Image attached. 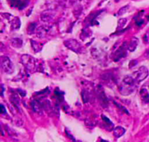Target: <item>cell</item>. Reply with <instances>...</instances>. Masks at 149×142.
<instances>
[{"instance_id": "7", "label": "cell", "mask_w": 149, "mask_h": 142, "mask_svg": "<svg viewBox=\"0 0 149 142\" xmlns=\"http://www.w3.org/2000/svg\"><path fill=\"white\" fill-rule=\"evenodd\" d=\"M55 16V12L52 9H49V10L44 11L42 12L40 15V19L43 23H49L54 19Z\"/></svg>"}, {"instance_id": "20", "label": "cell", "mask_w": 149, "mask_h": 142, "mask_svg": "<svg viewBox=\"0 0 149 142\" xmlns=\"http://www.w3.org/2000/svg\"><path fill=\"white\" fill-rule=\"evenodd\" d=\"M127 21V18H121V19H119V21H118L117 30H122V29L124 28V27H125V25H126Z\"/></svg>"}, {"instance_id": "25", "label": "cell", "mask_w": 149, "mask_h": 142, "mask_svg": "<svg viewBox=\"0 0 149 142\" xmlns=\"http://www.w3.org/2000/svg\"><path fill=\"white\" fill-rule=\"evenodd\" d=\"M1 114L6 113V108L4 107V105H3V104H1Z\"/></svg>"}, {"instance_id": "13", "label": "cell", "mask_w": 149, "mask_h": 142, "mask_svg": "<svg viewBox=\"0 0 149 142\" xmlns=\"http://www.w3.org/2000/svg\"><path fill=\"white\" fill-rule=\"evenodd\" d=\"M125 132H126L125 128H124L122 126H117V127H115L113 128V136L115 138L118 139V138H120L121 136H123Z\"/></svg>"}, {"instance_id": "21", "label": "cell", "mask_w": 149, "mask_h": 142, "mask_svg": "<svg viewBox=\"0 0 149 142\" xmlns=\"http://www.w3.org/2000/svg\"><path fill=\"white\" fill-rule=\"evenodd\" d=\"M130 9V5H125L123 7H122V8L120 9V10L118 11V13H117V15L119 16H121V15H123L124 14H125V13L127 12Z\"/></svg>"}, {"instance_id": "12", "label": "cell", "mask_w": 149, "mask_h": 142, "mask_svg": "<svg viewBox=\"0 0 149 142\" xmlns=\"http://www.w3.org/2000/svg\"><path fill=\"white\" fill-rule=\"evenodd\" d=\"M31 106L34 112L39 113V114H41V113L42 112L43 104H42V103L39 102L38 100H34V101L31 103Z\"/></svg>"}, {"instance_id": "2", "label": "cell", "mask_w": 149, "mask_h": 142, "mask_svg": "<svg viewBox=\"0 0 149 142\" xmlns=\"http://www.w3.org/2000/svg\"><path fill=\"white\" fill-rule=\"evenodd\" d=\"M20 62L30 72H33L37 70V60L29 54H23L20 57Z\"/></svg>"}, {"instance_id": "24", "label": "cell", "mask_w": 149, "mask_h": 142, "mask_svg": "<svg viewBox=\"0 0 149 142\" xmlns=\"http://www.w3.org/2000/svg\"><path fill=\"white\" fill-rule=\"evenodd\" d=\"M143 41L145 43H149V30H147V32L145 33V35H144Z\"/></svg>"}, {"instance_id": "16", "label": "cell", "mask_w": 149, "mask_h": 142, "mask_svg": "<svg viewBox=\"0 0 149 142\" xmlns=\"http://www.w3.org/2000/svg\"><path fill=\"white\" fill-rule=\"evenodd\" d=\"M99 99H100V103H101L102 105H103L104 107H106L108 105V100L107 98L106 97V94H105L104 91L102 88H100V90H99Z\"/></svg>"}, {"instance_id": "8", "label": "cell", "mask_w": 149, "mask_h": 142, "mask_svg": "<svg viewBox=\"0 0 149 142\" xmlns=\"http://www.w3.org/2000/svg\"><path fill=\"white\" fill-rule=\"evenodd\" d=\"M140 97L146 103L149 102V85H144L140 91Z\"/></svg>"}, {"instance_id": "1", "label": "cell", "mask_w": 149, "mask_h": 142, "mask_svg": "<svg viewBox=\"0 0 149 142\" xmlns=\"http://www.w3.org/2000/svg\"><path fill=\"white\" fill-rule=\"evenodd\" d=\"M137 83L138 82L132 76H125L119 87L120 94L123 96H129L132 94L136 89Z\"/></svg>"}, {"instance_id": "5", "label": "cell", "mask_w": 149, "mask_h": 142, "mask_svg": "<svg viewBox=\"0 0 149 142\" xmlns=\"http://www.w3.org/2000/svg\"><path fill=\"white\" fill-rule=\"evenodd\" d=\"M148 75V70L146 67L141 66L137 70L134 71L132 73V77L138 81V83L144 81Z\"/></svg>"}, {"instance_id": "26", "label": "cell", "mask_w": 149, "mask_h": 142, "mask_svg": "<svg viewBox=\"0 0 149 142\" xmlns=\"http://www.w3.org/2000/svg\"><path fill=\"white\" fill-rule=\"evenodd\" d=\"M145 56L147 58H148V59H149V49H147L146 52V53H145Z\"/></svg>"}, {"instance_id": "6", "label": "cell", "mask_w": 149, "mask_h": 142, "mask_svg": "<svg viewBox=\"0 0 149 142\" xmlns=\"http://www.w3.org/2000/svg\"><path fill=\"white\" fill-rule=\"evenodd\" d=\"M127 49L128 50L127 45L126 42L122 43V46H119L115 52L113 53V59L115 62H117L122 58H124L127 55Z\"/></svg>"}, {"instance_id": "27", "label": "cell", "mask_w": 149, "mask_h": 142, "mask_svg": "<svg viewBox=\"0 0 149 142\" xmlns=\"http://www.w3.org/2000/svg\"><path fill=\"white\" fill-rule=\"evenodd\" d=\"M1 96H3V92H4V87H3V85H1Z\"/></svg>"}, {"instance_id": "10", "label": "cell", "mask_w": 149, "mask_h": 142, "mask_svg": "<svg viewBox=\"0 0 149 142\" xmlns=\"http://www.w3.org/2000/svg\"><path fill=\"white\" fill-rule=\"evenodd\" d=\"M138 44H139V40H138V38L133 37L131 39V40L130 41L129 44L127 45L128 51L132 52H135L136 50V49L138 48Z\"/></svg>"}, {"instance_id": "15", "label": "cell", "mask_w": 149, "mask_h": 142, "mask_svg": "<svg viewBox=\"0 0 149 142\" xmlns=\"http://www.w3.org/2000/svg\"><path fill=\"white\" fill-rule=\"evenodd\" d=\"M11 44L14 48L20 49L23 46V41L20 38H13V39H11Z\"/></svg>"}, {"instance_id": "3", "label": "cell", "mask_w": 149, "mask_h": 142, "mask_svg": "<svg viewBox=\"0 0 149 142\" xmlns=\"http://www.w3.org/2000/svg\"><path fill=\"white\" fill-rule=\"evenodd\" d=\"M63 43L66 46V48L76 53L81 54L84 52V49L81 44L76 39H68V40L64 41Z\"/></svg>"}, {"instance_id": "18", "label": "cell", "mask_w": 149, "mask_h": 142, "mask_svg": "<svg viewBox=\"0 0 149 142\" xmlns=\"http://www.w3.org/2000/svg\"><path fill=\"white\" fill-rule=\"evenodd\" d=\"M10 101L13 104V106H15L16 108L17 109V107H19L20 99H19V97H17V94H13L12 95V97H10Z\"/></svg>"}, {"instance_id": "17", "label": "cell", "mask_w": 149, "mask_h": 142, "mask_svg": "<svg viewBox=\"0 0 149 142\" xmlns=\"http://www.w3.org/2000/svg\"><path fill=\"white\" fill-rule=\"evenodd\" d=\"M31 47L32 49H33V50L35 52H36V53L39 52L42 49V44L39 43V42L31 40Z\"/></svg>"}, {"instance_id": "4", "label": "cell", "mask_w": 149, "mask_h": 142, "mask_svg": "<svg viewBox=\"0 0 149 142\" xmlns=\"http://www.w3.org/2000/svg\"><path fill=\"white\" fill-rule=\"evenodd\" d=\"M1 67L3 71L7 74H12L15 71V66L11 59L7 56H1Z\"/></svg>"}, {"instance_id": "23", "label": "cell", "mask_w": 149, "mask_h": 142, "mask_svg": "<svg viewBox=\"0 0 149 142\" xmlns=\"http://www.w3.org/2000/svg\"><path fill=\"white\" fill-rule=\"evenodd\" d=\"M101 117H102V119H103V121H104L105 123H106V124L109 125H112V126H113V123H112V122L111 121L110 119L108 118V117H106V116H105V115H103V114H102Z\"/></svg>"}, {"instance_id": "11", "label": "cell", "mask_w": 149, "mask_h": 142, "mask_svg": "<svg viewBox=\"0 0 149 142\" xmlns=\"http://www.w3.org/2000/svg\"><path fill=\"white\" fill-rule=\"evenodd\" d=\"M49 30V28L47 27V26H41V27L38 28L36 29V35L40 39H42V38L45 37L47 33V32Z\"/></svg>"}, {"instance_id": "19", "label": "cell", "mask_w": 149, "mask_h": 142, "mask_svg": "<svg viewBox=\"0 0 149 142\" xmlns=\"http://www.w3.org/2000/svg\"><path fill=\"white\" fill-rule=\"evenodd\" d=\"M81 98L84 103H87L90 100V94L89 92L85 89H83L81 91Z\"/></svg>"}, {"instance_id": "14", "label": "cell", "mask_w": 149, "mask_h": 142, "mask_svg": "<svg viewBox=\"0 0 149 142\" xmlns=\"http://www.w3.org/2000/svg\"><path fill=\"white\" fill-rule=\"evenodd\" d=\"M20 20L19 17H14L11 20V30H18L20 27Z\"/></svg>"}, {"instance_id": "22", "label": "cell", "mask_w": 149, "mask_h": 142, "mask_svg": "<svg viewBox=\"0 0 149 142\" xmlns=\"http://www.w3.org/2000/svg\"><path fill=\"white\" fill-rule=\"evenodd\" d=\"M36 24L35 23H32L29 25V28H28V30H29V33H32L33 32H35V30H36Z\"/></svg>"}, {"instance_id": "9", "label": "cell", "mask_w": 149, "mask_h": 142, "mask_svg": "<svg viewBox=\"0 0 149 142\" xmlns=\"http://www.w3.org/2000/svg\"><path fill=\"white\" fill-rule=\"evenodd\" d=\"M8 1L10 2L11 7H17L20 10L25 8L28 4V3H29L27 0H23V1H20V0H8Z\"/></svg>"}]
</instances>
